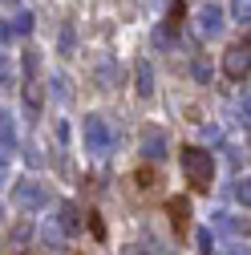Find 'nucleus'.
<instances>
[{
	"instance_id": "nucleus-15",
	"label": "nucleus",
	"mask_w": 251,
	"mask_h": 255,
	"mask_svg": "<svg viewBox=\"0 0 251 255\" xmlns=\"http://www.w3.org/2000/svg\"><path fill=\"white\" fill-rule=\"evenodd\" d=\"M231 12H235V20H243V24H247V16H251V0H235Z\"/></svg>"
},
{
	"instance_id": "nucleus-20",
	"label": "nucleus",
	"mask_w": 251,
	"mask_h": 255,
	"mask_svg": "<svg viewBox=\"0 0 251 255\" xmlns=\"http://www.w3.org/2000/svg\"><path fill=\"white\" fill-rule=\"evenodd\" d=\"M219 255H247V251H243V247H223Z\"/></svg>"
},
{
	"instance_id": "nucleus-9",
	"label": "nucleus",
	"mask_w": 251,
	"mask_h": 255,
	"mask_svg": "<svg viewBox=\"0 0 251 255\" xmlns=\"http://www.w3.org/2000/svg\"><path fill=\"white\" fill-rule=\"evenodd\" d=\"M77 227H81L77 207H73V203H65V207H61V231H65V235H77Z\"/></svg>"
},
{
	"instance_id": "nucleus-3",
	"label": "nucleus",
	"mask_w": 251,
	"mask_h": 255,
	"mask_svg": "<svg viewBox=\"0 0 251 255\" xmlns=\"http://www.w3.org/2000/svg\"><path fill=\"white\" fill-rule=\"evenodd\" d=\"M81 134H85V150L89 154H106L110 150V126H106V118L89 114L85 126H81Z\"/></svg>"
},
{
	"instance_id": "nucleus-4",
	"label": "nucleus",
	"mask_w": 251,
	"mask_h": 255,
	"mask_svg": "<svg viewBox=\"0 0 251 255\" xmlns=\"http://www.w3.org/2000/svg\"><path fill=\"white\" fill-rule=\"evenodd\" d=\"M247 65H251L247 41H243V45H231V49L223 53V73H227L231 81H247Z\"/></svg>"
},
{
	"instance_id": "nucleus-7",
	"label": "nucleus",
	"mask_w": 251,
	"mask_h": 255,
	"mask_svg": "<svg viewBox=\"0 0 251 255\" xmlns=\"http://www.w3.org/2000/svg\"><path fill=\"white\" fill-rule=\"evenodd\" d=\"M33 20H37L33 12H16L12 24H4V28H8V37H28V33H33Z\"/></svg>"
},
{
	"instance_id": "nucleus-16",
	"label": "nucleus",
	"mask_w": 251,
	"mask_h": 255,
	"mask_svg": "<svg viewBox=\"0 0 251 255\" xmlns=\"http://www.w3.org/2000/svg\"><path fill=\"white\" fill-rule=\"evenodd\" d=\"M235 199H239L243 207L251 203V186H247V178H239V182H235Z\"/></svg>"
},
{
	"instance_id": "nucleus-6",
	"label": "nucleus",
	"mask_w": 251,
	"mask_h": 255,
	"mask_svg": "<svg viewBox=\"0 0 251 255\" xmlns=\"http://www.w3.org/2000/svg\"><path fill=\"white\" fill-rule=\"evenodd\" d=\"M142 154H146V158H162V154H166V134L158 130V126H146V134H142Z\"/></svg>"
},
{
	"instance_id": "nucleus-21",
	"label": "nucleus",
	"mask_w": 251,
	"mask_h": 255,
	"mask_svg": "<svg viewBox=\"0 0 251 255\" xmlns=\"http://www.w3.org/2000/svg\"><path fill=\"white\" fill-rule=\"evenodd\" d=\"M122 255H146L142 247H122Z\"/></svg>"
},
{
	"instance_id": "nucleus-17",
	"label": "nucleus",
	"mask_w": 251,
	"mask_h": 255,
	"mask_svg": "<svg viewBox=\"0 0 251 255\" xmlns=\"http://www.w3.org/2000/svg\"><path fill=\"white\" fill-rule=\"evenodd\" d=\"M195 243H199V247L211 255V243H215V239H211V231H207V227H199V231H195Z\"/></svg>"
},
{
	"instance_id": "nucleus-18",
	"label": "nucleus",
	"mask_w": 251,
	"mask_h": 255,
	"mask_svg": "<svg viewBox=\"0 0 251 255\" xmlns=\"http://www.w3.org/2000/svg\"><path fill=\"white\" fill-rule=\"evenodd\" d=\"M203 138L207 142H219V126H203Z\"/></svg>"
},
{
	"instance_id": "nucleus-10",
	"label": "nucleus",
	"mask_w": 251,
	"mask_h": 255,
	"mask_svg": "<svg viewBox=\"0 0 251 255\" xmlns=\"http://www.w3.org/2000/svg\"><path fill=\"white\" fill-rule=\"evenodd\" d=\"M219 227H223V231H231V235H247V219H235V215H223V211H219Z\"/></svg>"
},
{
	"instance_id": "nucleus-5",
	"label": "nucleus",
	"mask_w": 251,
	"mask_h": 255,
	"mask_svg": "<svg viewBox=\"0 0 251 255\" xmlns=\"http://www.w3.org/2000/svg\"><path fill=\"white\" fill-rule=\"evenodd\" d=\"M199 33H203L207 41L223 33V12H219L215 4H203V8H199Z\"/></svg>"
},
{
	"instance_id": "nucleus-1",
	"label": "nucleus",
	"mask_w": 251,
	"mask_h": 255,
	"mask_svg": "<svg viewBox=\"0 0 251 255\" xmlns=\"http://www.w3.org/2000/svg\"><path fill=\"white\" fill-rule=\"evenodd\" d=\"M178 162H182L186 182H191L195 190H211V182H215V162H211V154H207V150L186 146V150L178 154Z\"/></svg>"
},
{
	"instance_id": "nucleus-14",
	"label": "nucleus",
	"mask_w": 251,
	"mask_h": 255,
	"mask_svg": "<svg viewBox=\"0 0 251 255\" xmlns=\"http://www.w3.org/2000/svg\"><path fill=\"white\" fill-rule=\"evenodd\" d=\"M8 81H12V61H8L4 53H0V89H4Z\"/></svg>"
},
{
	"instance_id": "nucleus-2",
	"label": "nucleus",
	"mask_w": 251,
	"mask_h": 255,
	"mask_svg": "<svg viewBox=\"0 0 251 255\" xmlns=\"http://www.w3.org/2000/svg\"><path fill=\"white\" fill-rule=\"evenodd\" d=\"M12 199H16V207H20V211H41V207L49 203L45 186H41V182H33V178H16V182H12Z\"/></svg>"
},
{
	"instance_id": "nucleus-11",
	"label": "nucleus",
	"mask_w": 251,
	"mask_h": 255,
	"mask_svg": "<svg viewBox=\"0 0 251 255\" xmlns=\"http://www.w3.org/2000/svg\"><path fill=\"white\" fill-rule=\"evenodd\" d=\"M24 110H28V118H37V110H41V85H33V81L24 85Z\"/></svg>"
},
{
	"instance_id": "nucleus-12",
	"label": "nucleus",
	"mask_w": 251,
	"mask_h": 255,
	"mask_svg": "<svg viewBox=\"0 0 251 255\" xmlns=\"http://www.w3.org/2000/svg\"><path fill=\"white\" fill-rule=\"evenodd\" d=\"M138 93H142V98H150V93H154V73H150L146 61L138 65Z\"/></svg>"
},
{
	"instance_id": "nucleus-13",
	"label": "nucleus",
	"mask_w": 251,
	"mask_h": 255,
	"mask_svg": "<svg viewBox=\"0 0 251 255\" xmlns=\"http://www.w3.org/2000/svg\"><path fill=\"white\" fill-rule=\"evenodd\" d=\"M170 215H174V223L182 227V223H186V215H191V203H186V199H174V203H170Z\"/></svg>"
},
{
	"instance_id": "nucleus-19",
	"label": "nucleus",
	"mask_w": 251,
	"mask_h": 255,
	"mask_svg": "<svg viewBox=\"0 0 251 255\" xmlns=\"http://www.w3.org/2000/svg\"><path fill=\"white\" fill-rule=\"evenodd\" d=\"M4 178H8V162H4V154H0V186H4Z\"/></svg>"
},
{
	"instance_id": "nucleus-8",
	"label": "nucleus",
	"mask_w": 251,
	"mask_h": 255,
	"mask_svg": "<svg viewBox=\"0 0 251 255\" xmlns=\"http://www.w3.org/2000/svg\"><path fill=\"white\" fill-rule=\"evenodd\" d=\"M0 146H4V150L16 146V130H12V114L8 110H0Z\"/></svg>"
}]
</instances>
